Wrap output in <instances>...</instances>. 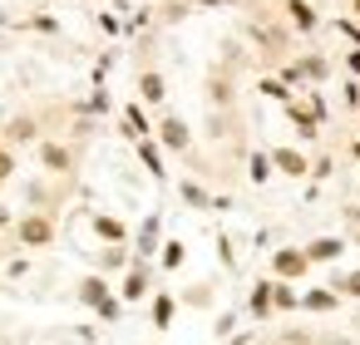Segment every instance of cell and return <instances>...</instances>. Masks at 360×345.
Returning a JSON list of instances; mask_svg holds the SVG:
<instances>
[{"label":"cell","instance_id":"obj_1","mask_svg":"<svg viewBox=\"0 0 360 345\" xmlns=\"http://www.w3.org/2000/svg\"><path fill=\"white\" fill-rule=\"evenodd\" d=\"M11 237H15V247H20V252H45V247H55L60 227H55V217H50V212H20V217H15V227H11Z\"/></svg>","mask_w":360,"mask_h":345},{"label":"cell","instance_id":"obj_16","mask_svg":"<svg viewBox=\"0 0 360 345\" xmlns=\"http://www.w3.org/2000/svg\"><path fill=\"white\" fill-rule=\"evenodd\" d=\"M335 306H340V291H330V286H311V291H301V311L326 315V311H335Z\"/></svg>","mask_w":360,"mask_h":345},{"label":"cell","instance_id":"obj_13","mask_svg":"<svg viewBox=\"0 0 360 345\" xmlns=\"http://www.w3.org/2000/svg\"><path fill=\"white\" fill-rule=\"evenodd\" d=\"M148 134H153V124H148L143 104H139V99H134V104H124V138H134V143H139V138H148Z\"/></svg>","mask_w":360,"mask_h":345},{"label":"cell","instance_id":"obj_5","mask_svg":"<svg viewBox=\"0 0 360 345\" xmlns=\"http://www.w3.org/2000/svg\"><path fill=\"white\" fill-rule=\"evenodd\" d=\"M306 271H311V261H306L301 247H276L271 252V276L276 281H306Z\"/></svg>","mask_w":360,"mask_h":345},{"label":"cell","instance_id":"obj_21","mask_svg":"<svg viewBox=\"0 0 360 345\" xmlns=\"http://www.w3.org/2000/svg\"><path fill=\"white\" fill-rule=\"evenodd\" d=\"M183 261H188V247H183V242H178V237H173V242H163V247H158V266H163V271H178V266H183Z\"/></svg>","mask_w":360,"mask_h":345},{"label":"cell","instance_id":"obj_7","mask_svg":"<svg viewBox=\"0 0 360 345\" xmlns=\"http://www.w3.org/2000/svg\"><path fill=\"white\" fill-rule=\"evenodd\" d=\"M0 143L6 148H25V143H40V119L35 114H15L6 124V134H0Z\"/></svg>","mask_w":360,"mask_h":345},{"label":"cell","instance_id":"obj_25","mask_svg":"<svg viewBox=\"0 0 360 345\" xmlns=\"http://www.w3.org/2000/svg\"><path fill=\"white\" fill-rule=\"evenodd\" d=\"M330 291H340V296L360 301V271H345V276H335V281H330Z\"/></svg>","mask_w":360,"mask_h":345},{"label":"cell","instance_id":"obj_3","mask_svg":"<svg viewBox=\"0 0 360 345\" xmlns=\"http://www.w3.org/2000/svg\"><path fill=\"white\" fill-rule=\"evenodd\" d=\"M35 158H40V168L55 173V178H70L75 163H79V153H75L70 143H60V138H40V143H35Z\"/></svg>","mask_w":360,"mask_h":345},{"label":"cell","instance_id":"obj_36","mask_svg":"<svg viewBox=\"0 0 360 345\" xmlns=\"http://www.w3.org/2000/svg\"><path fill=\"white\" fill-rule=\"evenodd\" d=\"M355 15H360V0H355Z\"/></svg>","mask_w":360,"mask_h":345},{"label":"cell","instance_id":"obj_2","mask_svg":"<svg viewBox=\"0 0 360 345\" xmlns=\"http://www.w3.org/2000/svg\"><path fill=\"white\" fill-rule=\"evenodd\" d=\"M124 306H134V301H143V296H153V261H129L124 266V281H119V291H114Z\"/></svg>","mask_w":360,"mask_h":345},{"label":"cell","instance_id":"obj_35","mask_svg":"<svg viewBox=\"0 0 360 345\" xmlns=\"http://www.w3.org/2000/svg\"><path fill=\"white\" fill-rule=\"evenodd\" d=\"M350 242H355V247H360V227H355V237H350Z\"/></svg>","mask_w":360,"mask_h":345},{"label":"cell","instance_id":"obj_24","mask_svg":"<svg viewBox=\"0 0 360 345\" xmlns=\"http://www.w3.org/2000/svg\"><path fill=\"white\" fill-rule=\"evenodd\" d=\"M296 70H301V79H316V84H321V79H326V74H330V65H326V60H321V55H306V60H301V65H296Z\"/></svg>","mask_w":360,"mask_h":345},{"label":"cell","instance_id":"obj_6","mask_svg":"<svg viewBox=\"0 0 360 345\" xmlns=\"http://www.w3.org/2000/svg\"><path fill=\"white\" fill-rule=\"evenodd\" d=\"M266 158H271V173H281V178H306L311 173V158L301 148H291V143H276Z\"/></svg>","mask_w":360,"mask_h":345},{"label":"cell","instance_id":"obj_8","mask_svg":"<svg viewBox=\"0 0 360 345\" xmlns=\"http://www.w3.org/2000/svg\"><path fill=\"white\" fill-rule=\"evenodd\" d=\"M89 227H94V237H99L104 247H129V227H124V217H114V212H94Z\"/></svg>","mask_w":360,"mask_h":345},{"label":"cell","instance_id":"obj_30","mask_svg":"<svg viewBox=\"0 0 360 345\" xmlns=\"http://www.w3.org/2000/svg\"><path fill=\"white\" fill-rule=\"evenodd\" d=\"M183 301H188V306H207L212 291H207V286H193V291H183Z\"/></svg>","mask_w":360,"mask_h":345},{"label":"cell","instance_id":"obj_10","mask_svg":"<svg viewBox=\"0 0 360 345\" xmlns=\"http://www.w3.org/2000/svg\"><path fill=\"white\" fill-rule=\"evenodd\" d=\"M114 296V286H109V276H99V271H89V276H79V301L89 306V311H99L104 301Z\"/></svg>","mask_w":360,"mask_h":345},{"label":"cell","instance_id":"obj_19","mask_svg":"<svg viewBox=\"0 0 360 345\" xmlns=\"http://www.w3.org/2000/svg\"><path fill=\"white\" fill-rule=\"evenodd\" d=\"M178 197H183L188 207H198V212H202V207H212V197H207V188H202L198 178H183V183H178Z\"/></svg>","mask_w":360,"mask_h":345},{"label":"cell","instance_id":"obj_32","mask_svg":"<svg viewBox=\"0 0 360 345\" xmlns=\"http://www.w3.org/2000/svg\"><path fill=\"white\" fill-rule=\"evenodd\" d=\"M11 227H15V212H11L6 202H0V232H11Z\"/></svg>","mask_w":360,"mask_h":345},{"label":"cell","instance_id":"obj_22","mask_svg":"<svg viewBox=\"0 0 360 345\" xmlns=\"http://www.w3.org/2000/svg\"><path fill=\"white\" fill-rule=\"evenodd\" d=\"M139 158H143V168L163 183V153H158V143H153V138H139Z\"/></svg>","mask_w":360,"mask_h":345},{"label":"cell","instance_id":"obj_15","mask_svg":"<svg viewBox=\"0 0 360 345\" xmlns=\"http://www.w3.org/2000/svg\"><path fill=\"white\" fill-rule=\"evenodd\" d=\"M247 315H252V320L276 315V311H271V276H266V281H257V286L247 291Z\"/></svg>","mask_w":360,"mask_h":345},{"label":"cell","instance_id":"obj_20","mask_svg":"<svg viewBox=\"0 0 360 345\" xmlns=\"http://www.w3.org/2000/svg\"><path fill=\"white\" fill-rule=\"evenodd\" d=\"M286 15H291V25H296L301 35H311V30H316V11L306 6V0H286Z\"/></svg>","mask_w":360,"mask_h":345},{"label":"cell","instance_id":"obj_27","mask_svg":"<svg viewBox=\"0 0 360 345\" xmlns=\"http://www.w3.org/2000/svg\"><path fill=\"white\" fill-rule=\"evenodd\" d=\"M330 173H335V158L321 153V158H311V173H306V178H330Z\"/></svg>","mask_w":360,"mask_h":345},{"label":"cell","instance_id":"obj_18","mask_svg":"<svg viewBox=\"0 0 360 345\" xmlns=\"http://www.w3.org/2000/svg\"><path fill=\"white\" fill-rule=\"evenodd\" d=\"M134 261V252L129 247H99V276H109V271H124Z\"/></svg>","mask_w":360,"mask_h":345},{"label":"cell","instance_id":"obj_17","mask_svg":"<svg viewBox=\"0 0 360 345\" xmlns=\"http://www.w3.org/2000/svg\"><path fill=\"white\" fill-rule=\"evenodd\" d=\"M173 315H178V296H173V291H153V325L168 330Z\"/></svg>","mask_w":360,"mask_h":345},{"label":"cell","instance_id":"obj_11","mask_svg":"<svg viewBox=\"0 0 360 345\" xmlns=\"http://www.w3.org/2000/svg\"><path fill=\"white\" fill-rule=\"evenodd\" d=\"M158 232H163V217H158V212H148V217H143V227H139V252H134L139 261H153V256H158Z\"/></svg>","mask_w":360,"mask_h":345},{"label":"cell","instance_id":"obj_14","mask_svg":"<svg viewBox=\"0 0 360 345\" xmlns=\"http://www.w3.org/2000/svg\"><path fill=\"white\" fill-rule=\"evenodd\" d=\"M271 311H276V315L301 311V291H296V281H276V276H271Z\"/></svg>","mask_w":360,"mask_h":345},{"label":"cell","instance_id":"obj_23","mask_svg":"<svg viewBox=\"0 0 360 345\" xmlns=\"http://www.w3.org/2000/svg\"><path fill=\"white\" fill-rule=\"evenodd\" d=\"M247 178H252L257 188L271 183V158H266V153H252V158H247Z\"/></svg>","mask_w":360,"mask_h":345},{"label":"cell","instance_id":"obj_31","mask_svg":"<svg viewBox=\"0 0 360 345\" xmlns=\"http://www.w3.org/2000/svg\"><path fill=\"white\" fill-rule=\"evenodd\" d=\"M232 325H237V315L227 311V315H217V335H232Z\"/></svg>","mask_w":360,"mask_h":345},{"label":"cell","instance_id":"obj_37","mask_svg":"<svg viewBox=\"0 0 360 345\" xmlns=\"http://www.w3.org/2000/svg\"><path fill=\"white\" fill-rule=\"evenodd\" d=\"M355 114H360V104H355Z\"/></svg>","mask_w":360,"mask_h":345},{"label":"cell","instance_id":"obj_9","mask_svg":"<svg viewBox=\"0 0 360 345\" xmlns=\"http://www.w3.org/2000/svg\"><path fill=\"white\" fill-rule=\"evenodd\" d=\"M301 252H306V261H311V266H326V261H340V252H345V237H311Z\"/></svg>","mask_w":360,"mask_h":345},{"label":"cell","instance_id":"obj_29","mask_svg":"<svg viewBox=\"0 0 360 345\" xmlns=\"http://www.w3.org/2000/svg\"><path fill=\"white\" fill-rule=\"evenodd\" d=\"M119 311H124V301H119V296H109V301H104L94 315H99V320H119Z\"/></svg>","mask_w":360,"mask_h":345},{"label":"cell","instance_id":"obj_12","mask_svg":"<svg viewBox=\"0 0 360 345\" xmlns=\"http://www.w3.org/2000/svg\"><path fill=\"white\" fill-rule=\"evenodd\" d=\"M168 99V79L158 70H143L139 74V104H163Z\"/></svg>","mask_w":360,"mask_h":345},{"label":"cell","instance_id":"obj_34","mask_svg":"<svg viewBox=\"0 0 360 345\" xmlns=\"http://www.w3.org/2000/svg\"><path fill=\"white\" fill-rule=\"evenodd\" d=\"M350 153H355V158H360V143H350Z\"/></svg>","mask_w":360,"mask_h":345},{"label":"cell","instance_id":"obj_28","mask_svg":"<svg viewBox=\"0 0 360 345\" xmlns=\"http://www.w3.org/2000/svg\"><path fill=\"white\" fill-rule=\"evenodd\" d=\"M262 94H266V99H281V104H286V99H291V94H286V84H281V79H262Z\"/></svg>","mask_w":360,"mask_h":345},{"label":"cell","instance_id":"obj_26","mask_svg":"<svg viewBox=\"0 0 360 345\" xmlns=\"http://www.w3.org/2000/svg\"><path fill=\"white\" fill-rule=\"evenodd\" d=\"M20 173V158H15V148H6V143H0V183H11Z\"/></svg>","mask_w":360,"mask_h":345},{"label":"cell","instance_id":"obj_33","mask_svg":"<svg viewBox=\"0 0 360 345\" xmlns=\"http://www.w3.org/2000/svg\"><path fill=\"white\" fill-rule=\"evenodd\" d=\"M345 65H350V74L360 79V50H350V55H345Z\"/></svg>","mask_w":360,"mask_h":345},{"label":"cell","instance_id":"obj_4","mask_svg":"<svg viewBox=\"0 0 360 345\" xmlns=\"http://www.w3.org/2000/svg\"><path fill=\"white\" fill-rule=\"evenodd\" d=\"M158 148H168V153H188L193 148V129L178 119V114H163L158 124H153V134H148Z\"/></svg>","mask_w":360,"mask_h":345}]
</instances>
